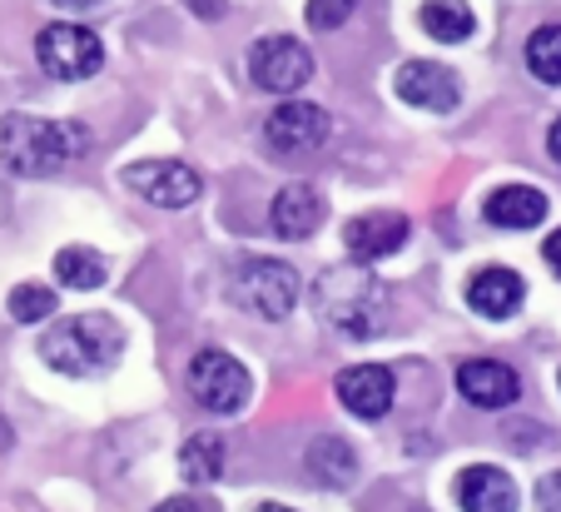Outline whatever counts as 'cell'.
Returning a JSON list of instances; mask_svg holds the SVG:
<instances>
[{
	"instance_id": "cell-31",
	"label": "cell",
	"mask_w": 561,
	"mask_h": 512,
	"mask_svg": "<svg viewBox=\"0 0 561 512\" xmlns=\"http://www.w3.org/2000/svg\"><path fill=\"white\" fill-rule=\"evenodd\" d=\"M254 512H294V508H278V502H264V508H254Z\"/></svg>"
},
{
	"instance_id": "cell-15",
	"label": "cell",
	"mask_w": 561,
	"mask_h": 512,
	"mask_svg": "<svg viewBox=\"0 0 561 512\" xmlns=\"http://www.w3.org/2000/svg\"><path fill=\"white\" fill-rule=\"evenodd\" d=\"M522 299H527L522 274H512V269H502V264L472 274V284H467V304H472L482 319H512V314L522 309Z\"/></svg>"
},
{
	"instance_id": "cell-13",
	"label": "cell",
	"mask_w": 561,
	"mask_h": 512,
	"mask_svg": "<svg viewBox=\"0 0 561 512\" xmlns=\"http://www.w3.org/2000/svg\"><path fill=\"white\" fill-rule=\"evenodd\" d=\"M457 394L477 408H507V403H517L522 378L497 359H467L457 368Z\"/></svg>"
},
{
	"instance_id": "cell-11",
	"label": "cell",
	"mask_w": 561,
	"mask_h": 512,
	"mask_svg": "<svg viewBox=\"0 0 561 512\" xmlns=\"http://www.w3.org/2000/svg\"><path fill=\"white\" fill-rule=\"evenodd\" d=\"M408 219L392 209H373V214H358V219H348V229H343V244H348V254L358 259V264H378V259L398 254V249L408 244Z\"/></svg>"
},
{
	"instance_id": "cell-23",
	"label": "cell",
	"mask_w": 561,
	"mask_h": 512,
	"mask_svg": "<svg viewBox=\"0 0 561 512\" xmlns=\"http://www.w3.org/2000/svg\"><path fill=\"white\" fill-rule=\"evenodd\" d=\"M55 314V294L45 284H15L11 288V319L15 323H45Z\"/></svg>"
},
{
	"instance_id": "cell-25",
	"label": "cell",
	"mask_w": 561,
	"mask_h": 512,
	"mask_svg": "<svg viewBox=\"0 0 561 512\" xmlns=\"http://www.w3.org/2000/svg\"><path fill=\"white\" fill-rule=\"evenodd\" d=\"M537 508L541 512H561V473H547L537 482Z\"/></svg>"
},
{
	"instance_id": "cell-14",
	"label": "cell",
	"mask_w": 561,
	"mask_h": 512,
	"mask_svg": "<svg viewBox=\"0 0 561 512\" xmlns=\"http://www.w3.org/2000/svg\"><path fill=\"white\" fill-rule=\"evenodd\" d=\"M457 508L462 512H517V482L502 468H462L457 473Z\"/></svg>"
},
{
	"instance_id": "cell-24",
	"label": "cell",
	"mask_w": 561,
	"mask_h": 512,
	"mask_svg": "<svg viewBox=\"0 0 561 512\" xmlns=\"http://www.w3.org/2000/svg\"><path fill=\"white\" fill-rule=\"evenodd\" d=\"M353 5H358V0H308V25H313V31H339L353 15Z\"/></svg>"
},
{
	"instance_id": "cell-8",
	"label": "cell",
	"mask_w": 561,
	"mask_h": 512,
	"mask_svg": "<svg viewBox=\"0 0 561 512\" xmlns=\"http://www.w3.org/2000/svg\"><path fill=\"white\" fill-rule=\"evenodd\" d=\"M125 184L139 194V200L159 204V209H184V204L199 200L204 180L180 160H145V164H129Z\"/></svg>"
},
{
	"instance_id": "cell-6",
	"label": "cell",
	"mask_w": 561,
	"mask_h": 512,
	"mask_svg": "<svg viewBox=\"0 0 561 512\" xmlns=\"http://www.w3.org/2000/svg\"><path fill=\"white\" fill-rule=\"evenodd\" d=\"M190 394L199 398L209 413H239L249 398V374L244 363L224 349H204L190 363Z\"/></svg>"
},
{
	"instance_id": "cell-28",
	"label": "cell",
	"mask_w": 561,
	"mask_h": 512,
	"mask_svg": "<svg viewBox=\"0 0 561 512\" xmlns=\"http://www.w3.org/2000/svg\"><path fill=\"white\" fill-rule=\"evenodd\" d=\"M154 512H204L199 502H190V498H170V502H159Z\"/></svg>"
},
{
	"instance_id": "cell-30",
	"label": "cell",
	"mask_w": 561,
	"mask_h": 512,
	"mask_svg": "<svg viewBox=\"0 0 561 512\" xmlns=\"http://www.w3.org/2000/svg\"><path fill=\"white\" fill-rule=\"evenodd\" d=\"M55 5H65V11H90V5H105V0H55Z\"/></svg>"
},
{
	"instance_id": "cell-10",
	"label": "cell",
	"mask_w": 561,
	"mask_h": 512,
	"mask_svg": "<svg viewBox=\"0 0 561 512\" xmlns=\"http://www.w3.org/2000/svg\"><path fill=\"white\" fill-rule=\"evenodd\" d=\"M392 90H398V100H408V105H417V110H433V115H447V110H457V100H462L457 76L433 60H408L403 70L392 76Z\"/></svg>"
},
{
	"instance_id": "cell-12",
	"label": "cell",
	"mask_w": 561,
	"mask_h": 512,
	"mask_svg": "<svg viewBox=\"0 0 561 512\" xmlns=\"http://www.w3.org/2000/svg\"><path fill=\"white\" fill-rule=\"evenodd\" d=\"M339 403L348 408L353 418H382L392 408V374L382 368V363H353V368H343L339 374Z\"/></svg>"
},
{
	"instance_id": "cell-4",
	"label": "cell",
	"mask_w": 561,
	"mask_h": 512,
	"mask_svg": "<svg viewBox=\"0 0 561 512\" xmlns=\"http://www.w3.org/2000/svg\"><path fill=\"white\" fill-rule=\"evenodd\" d=\"M35 60H41V70L55 80H90L100 65H105V45H100V35L85 31V25L60 21L35 35Z\"/></svg>"
},
{
	"instance_id": "cell-27",
	"label": "cell",
	"mask_w": 561,
	"mask_h": 512,
	"mask_svg": "<svg viewBox=\"0 0 561 512\" xmlns=\"http://www.w3.org/2000/svg\"><path fill=\"white\" fill-rule=\"evenodd\" d=\"M190 11H194V15H209V21H219V15H224V0H190Z\"/></svg>"
},
{
	"instance_id": "cell-7",
	"label": "cell",
	"mask_w": 561,
	"mask_h": 512,
	"mask_svg": "<svg viewBox=\"0 0 561 512\" xmlns=\"http://www.w3.org/2000/svg\"><path fill=\"white\" fill-rule=\"evenodd\" d=\"M249 76H254V86L268 90V95H294V90H304L308 76H313V55H308L294 35H264V41L249 50Z\"/></svg>"
},
{
	"instance_id": "cell-21",
	"label": "cell",
	"mask_w": 561,
	"mask_h": 512,
	"mask_svg": "<svg viewBox=\"0 0 561 512\" xmlns=\"http://www.w3.org/2000/svg\"><path fill=\"white\" fill-rule=\"evenodd\" d=\"M180 473H184V482H194V488L214 482L224 473V443L214 433L190 437V443H184V453H180Z\"/></svg>"
},
{
	"instance_id": "cell-22",
	"label": "cell",
	"mask_w": 561,
	"mask_h": 512,
	"mask_svg": "<svg viewBox=\"0 0 561 512\" xmlns=\"http://www.w3.org/2000/svg\"><path fill=\"white\" fill-rule=\"evenodd\" d=\"M527 70L547 86H561V25H537L527 35Z\"/></svg>"
},
{
	"instance_id": "cell-17",
	"label": "cell",
	"mask_w": 561,
	"mask_h": 512,
	"mask_svg": "<svg viewBox=\"0 0 561 512\" xmlns=\"http://www.w3.org/2000/svg\"><path fill=\"white\" fill-rule=\"evenodd\" d=\"M482 214L497 229H537L547 219V194L531 190V184H502V190L488 194Z\"/></svg>"
},
{
	"instance_id": "cell-18",
	"label": "cell",
	"mask_w": 561,
	"mask_h": 512,
	"mask_svg": "<svg viewBox=\"0 0 561 512\" xmlns=\"http://www.w3.org/2000/svg\"><path fill=\"white\" fill-rule=\"evenodd\" d=\"M308 468H313V478L323 482V488H348L353 473H358V458H353V448L343 437L323 433V437H313V448H308Z\"/></svg>"
},
{
	"instance_id": "cell-16",
	"label": "cell",
	"mask_w": 561,
	"mask_h": 512,
	"mask_svg": "<svg viewBox=\"0 0 561 512\" xmlns=\"http://www.w3.org/2000/svg\"><path fill=\"white\" fill-rule=\"evenodd\" d=\"M268 225L278 239H308L323 225V200H318L313 184H284L274 194V209H268Z\"/></svg>"
},
{
	"instance_id": "cell-2",
	"label": "cell",
	"mask_w": 561,
	"mask_h": 512,
	"mask_svg": "<svg viewBox=\"0 0 561 512\" xmlns=\"http://www.w3.org/2000/svg\"><path fill=\"white\" fill-rule=\"evenodd\" d=\"M125 353V329L105 314H80V319H60L41 339V359L65 378H95L110 374Z\"/></svg>"
},
{
	"instance_id": "cell-20",
	"label": "cell",
	"mask_w": 561,
	"mask_h": 512,
	"mask_svg": "<svg viewBox=\"0 0 561 512\" xmlns=\"http://www.w3.org/2000/svg\"><path fill=\"white\" fill-rule=\"evenodd\" d=\"M417 21H423V31L443 45H457L477 31L472 11H467L462 0H423V15H417Z\"/></svg>"
},
{
	"instance_id": "cell-3",
	"label": "cell",
	"mask_w": 561,
	"mask_h": 512,
	"mask_svg": "<svg viewBox=\"0 0 561 512\" xmlns=\"http://www.w3.org/2000/svg\"><path fill=\"white\" fill-rule=\"evenodd\" d=\"M318 314L339 323L348 339H373L382 329V284L353 259L318 278Z\"/></svg>"
},
{
	"instance_id": "cell-29",
	"label": "cell",
	"mask_w": 561,
	"mask_h": 512,
	"mask_svg": "<svg viewBox=\"0 0 561 512\" xmlns=\"http://www.w3.org/2000/svg\"><path fill=\"white\" fill-rule=\"evenodd\" d=\"M547 150H551V160L561 164V120H557V125H551V135H547Z\"/></svg>"
},
{
	"instance_id": "cell-5",
	"label": "cell",
	"mask_w": 561,
	"mask_h": 512,
	"mask_svg": "<svg viewBox=\"0 0 561 512\" xmlns=\"http://www.w3.org/2000/svg\"><path fill=\"white\" fill-rule=\"evenodd\" d=\"M233 299L244 304L259 319H284L298 304V274L278 259H249L239 274H233Z\"/></svg>"
},
{
	"instance_id": "cell-1",
	"label": "cell",
	"mask_w": 561,
	"mask_h": 512,
	"mask_svg": "<svg viewBox=\"0 0 561 512\" xmlns=\"http://www.w3.org/2000/svg\"><path fill=\"white\" fill-rule=\"evenodd\" d=\"M85 145L90 139L75 125H60V120H41V115L0 120V164L11 174H25V180H45V174L65 170Z\"/></svg>"
},
{
	"instance_id": "cell-26",
	"label": "cell",
	"mask_w": 561,
	"mask_h": 512,
	"mask_svg": "<svg viewBox=\"0 0 561 512\" xmlns=\"http://www.w3.org/2000/svg\"><path fill=\"white\" fill-rule=\"evenodd\" d=\"M541 254H547V264L557 269V278H561V229H557V235L547 239V244H541Z\"/></svg>"
},
{
	"instance_id": "cell-19",
	"label": "cell",
	"mask_w": 561,
	"mask_h": 512,
	"mask_svg": "<svg viewBox=\"0 0 561 512\" xmlns=\"http://www.w3.org/2000/svg\"><path fill=\"white\" fill-rule=\"evenodd\" d=\"M55 278H60L65 288H100L110 278V264H105V254H95V249H85V244H70V249H60L55 254Z\"/></svg>"
},
{
	"instance_id": "cell-9",
	"label": "cell",
	"mask_w": 561,
	"mask_h": 512,
	"mask_svg": "<svg viewBox=\"0 0 561 512\" xmlns=\"http://www.w3.org/2000/svg\"><path fill=\"white\" fill-rule=\"evenodd\" d=\"M329 135H333L329 110L308 105V100H288V105H278L274 115L264 120V139L278 155H308V150H318Z\"/></svg>"
}]
</instances>
